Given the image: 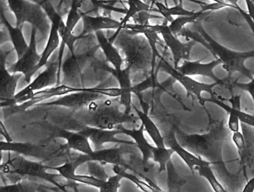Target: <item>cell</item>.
<instances>
[{"label":"cell","instance_id":"cell-21","mask_svg":"<svg viewBox=\"0 0 254 192\" xmlns=\"http://www.w3.org/2000/svg\"><path fill=\"white\" fill-rule=\"evenodd\" d=\"M123 147H111L108 149H99L93 150L88 155L90 161H96L101 163L113 165H121L126 170L128 169V164L123 157Z\"/></svg>","mask_w":254,"mask_h":192},{"label":"cell","instance_id":"cell-18","mask_svg":"<svg viewBox=\"0 0 254 192\" xmlns=\"http://www.w3.org/2000/svg\"><path fill=\"white\" fill-rule=\"evenodd\" d=\"M57 137L66 140L68 147L72 150L79 152L82 154L90 155L93 152L90 140L81 132H72L64 129L58 128L55 130Z\"/></svg>","mask_w":254,"mask_h":192},{"label":"cell","instance_id":"cell-3","mask_svg":"<svg viewBox=\"0 0 254 192\" xmlns=\"http://www.w3.org/2000/svg\"><path fill=\"white\" fill-rule=\"evenodd\" d=\"M197 30L198 31L182 29L179 35L185 38H191L196 42L200 43L209 50L214 56H217L218 59L221 60V65L227 73L228 78L232 79L233 74L239 73L241 75L245 76L247 78L252 80L254 76V71L247 68L245 62L247 59L254 57V51L248 52V53H236V52L232 51L214 41L201 28H198Z\"/></svg>","mask_w":254,"mask_h":192},{"label":"cell","instance_id":"cell-32","mask_svg":"<svg viewBox=\"0 0 254 192\" xmlns=\"http://www.w3.org/2000/svg\"><path fill=\"white\" fill-rule=\"evenodd\" d=\"M80 6H81L80 0H71L70 9L68 12L66 21V26L71 32H73V29L76 26L77 23L81 19H82V12L78 10Z\"/></svg>","mask_w":254,"mask_h":192},{"label":"cell","instance_id":"cell-39","mask_svg":"<svg viewBox=\"0 0 254 192\" xmlns=\"http://www.w3.org/2000/svg\"><path fill=\"white\" fill-rule=\"evenodd\" d=\"M254 192V177L247 183L243 189V192Z\"/></svg>","mask_w":254,"mask_h":192},{"label":"cell","instance_id":"cell-41","mask_svg":"<svg viewBox=\"0 0 254 192\" xmlns=\"http://www.w3.org/2000/svg\"><path fill=\"white\" fill-rule=\"evenodd\" d=\"M31 2H35V3L39 4V5H42L44 2H46L47 0H29Z\"/></svg>","mask_w":254,"mask_h":192},{"label":"cell","instance_id":"cell-34","mask_svg":"<svg viewBox=\"0 0 254 192\" xmlns=\"http://www.w3.org/2000/svg\"><path fill=\"white\" fill-rule=\"evenodd\" d=\"M87 165H88V171L90 175L102 180H107L109 178V176L107 174L105 168L101 165V162H96V161H90L87 162Z\"/></svg>","mask_w":254,"mask_h":192},{"label":"cell","instance_id":"cell-4","mask_svg":"<svg viewBox=\"0 0 254 192\" xmlns=\"http://www.w3.org/2000/svg\"><path fill=\"white\" fill-rule=\"evenodd\" d=\"M177 128H174L168 131L165 135H163L166 147L173 150L175 153H176L184 160L187 166L191 170L192 174L197 173L199 176L206 179L215 192H227L225 188L219 183L212 171L211 168L212 163L209 161L203 160L202 158L196 156L194 153H191L181 146L177 139Z\"/></svg>","mask_w":254,"mask_h":192},{"label":"cell","instance_id":"cell-5","mask_svg":"<svg viewBox=\"0 0 254 192\" xmlns=\"http://www.w3.org/2000/svg\"><path fill=\"white\" fill-rule=\"evenodd\" d=\"M49 167L40 163V162H32L28 160L22 156L10 158L7 162L1 164V171L2 174H14L18 176H29L47 180L51 184L59 188L60 190L66 192V186L59 183L58 177H60L56 174L48 173ZM62 177V176H61Z\"/></svg>","mask_w":254,"mask_h":192},{"label":"cell","instance_id":"cell-31","mask_svg":"<svg viewBox=\"0 0 254 192\" xmlns=\"http://www.w3.org/2000/svg\"><path fill=\"white\" fill-rule=\"evenodd\" d=\"M127 4H128V9H127L126 15L120 21L121 22L122 29L130 18H133L139 12H142V11H150L151 12V11H155V9H152L149 5L142 2V0H131L130 2H127Z\"/></svg>","mask_w":254,"mask_h":192},{"label":"cell","instance_id":"cell-38","mask_svg":"<svg viewBox=\"0 0 254 192\" xmlns=\"http://www.w3.org/2000/svg\"><path fill=\"white\" fill-rule=\"evenodd\" d=\"M239 119L236 117V115L233 114H229V121H228V126L230 130L231 131V132H236L240 131V126H239Z\"/></svg>","mask_w":254,"mask_h":192},{"label":"cell","instance_id":"cell-13","mask_svg":"<svg viewBox=\"0 0 254 192\" xmlns=\"http://www.w3.org/2000/svg\"><path fill=\"white\" fill-rule=\"evenodd\" d=\"M83 30L80 34V38H83L89 34H92L99 31L116 29L117 32L113 36L109 38L110 41L114 43L117 39L122 29L121 22L117 21L108 16L96 15L90 16L87 13L82 12Z\"/></svg>","mask_w":254,"mask_h":192},{"label":"cell","instance_id":"cell-19","mask_svg":"<svg viewBox=\"0 0 254 192\" xmlns=\"http://www.w3.org/2000/svg\"><path fill=\"white\" fill-rule=\"evenodd\" d=\"M1 150L13 152L24 156H31L36 159L48 157L47 149L41 146L34 145L29 143H14L12 141H1Z\"/></svg>","mask_w":254,"mask_h":192},{"label":"cell","instance_id":"cell-17","mask_svg":"<svg viewBox=\"0 0 254 192\" xmlns=\"http://www.w3.org/2000/svg\"><path fill=\"white\" fill-rule=\"evenodd\" d=\"M110 72L117 79L119 83V88L121 90V95L119 97L120 105L124 107V111L127 114H130L131 109L133 108L131 94L133 92V86H132L131 78H130L131 68L130 66H127L120 71L111 68L110 69Z\"/></svg>","mask_w":254,"mask_h":192},{"label":"cell","instance_id":"cell-1","mask_svg":"<svg viewBox=\"0 0 254 192\" xmlns=\"http://www.w3.org/2000/svg\"><path fill=\"white\" fill-rule=\"evenodd\" d=\"M230 132L224 121L219 120L211 123L209 130L206 133L187 134L178 127L176 137L183 147L219 167L223 174H225L228 171L223 159V147Z\"/></svg>","mask_w":254,"mask_h":192},{"label":"cell","instance_id":"cell-30","mask_svg":"<svg viewBox=\"0 0 254 192\" xmlns=\"http://www.w3.org/2000/svg\"><path fill=\"white\" fill-rule=\"evenodd\" d=\"M166 171H167V186L169 192H180L187 182L182 176L178 174L172 161L168 163Z\"/></svg>","mask_w":254,"mask_h":192},{"label":"cell","instance_id":"cell-14","mask_svg":"<svg viewBox=\"0 0 254 192\" xmlns=\"http://www.w3.org/2000/svg\"><path fill=\"white\" fill-rule=\"evenodd\" d=\"M78 132L89 138V140L93 143L96 150L102 149L104 144H108V143L135 146L134 141H125V140L119 139L116 137L119 134H123L119 128L105 129L93 127V126H84V127L81 128Z\"/></svg>","mask_w":254,"mask_h":192},{"label":"cell","instance_id":"cell-29","mask_svg":"<svg viewBox=\"0 0 254 192\" xmlns=\"http://www.w3.org/2000/svg\"><path fill=\"white\" fill-rule=\"evenodd\" d=\"M174 153H175V151L166 146V147L154 146L152 150L151 159L153 162L159 165L160 173L166 171V167H167L168 163L172 161V156Z\"/></svg>","mask_w":254,"mask_h":192},{"label":"cell","instance_id":"cell-10","mask_svg":"<svg viewBox=\"0 0 254 192\" xmlns=\"http://www.w3.org/2000/svg\"><path fill=\"white\" fill-rule=\"evenodd\" d=\"M38 29L32 27L30 43L26 51L17 62L11 65L8 70L12 74H22L24 76L25 82L29 84L32 80V74L41 60V54L37 51L36 32Z\"/></svg>","mask_w":254,"mask_h":192},{"label":"cell","instance_id":"cell-37","mask_svg":"<svg viewBox=\"0 0 254 192\" xmlns=\"http://www.w3.org/2000/svg\"><path fill=\"white\" fill-rule=\"evenodd\" d=\"M232 139H233L234 144H236L239 153L244 150L245 145H246V139H245V137L244 136L243 134H242L240 131L233 132Z\"/></svg>","mask_w":254,"mask_h":192},{"label":"cell","instance_id":"cell-9","mask_svg":"<svg viewBox=\"0 0 254 192\" xmlns=\"http://www.w3.org/2000/svg\"><path fill=\"white\" fill-rule=\"evenodd\" d=\"M59 81V60L47 64V68L44 72L41 73L33 81L30 82L23 90L16 94L13 99L1 102V107L11 106L12 102L18 98L22 97L29 93L38 92L49 87L57 86Z\"/></svg>","mask_w":254,"mask_h":192},{"label":"cell","instance_id":"cell-25","mask_svg":"<svg viewBox=\"0 0 254 192\" xmlns=\"http://www.w3.org/2000/svg\"><path fill=\"white\" fill-rule=\"evenodd\" d=\"M60 38L59 31H58L57 24L51 23V28H50L48 41H47V44L46 45L44 52L41 53V58L39 63H38V65H37L36 68H35L33 72H32V78L43 67L47 66L50 56L59 48V45H60Z\"/></svg>","mask_w":254,"mask_h":192},{"label":"cell","instance_id":"cell-7","mask_svg":"<svg viewBox=\"0 0 254 192\" xmlns=\"http://www.w3.org/2000/svg\"><path fill=\"white\" fill-rule=\"evenodd\" d=\"M105 98V88H84L82 90L64 95L56 100L41 105L65 107L74 111H78L87 108L95 101Z\"/></svg>","mask_w":254,"mask_h":192},{"label":"cell","instance_id":"cell-35","mask_svg":"<svg viewBox=\"0 0 254 192\" xmlns=\"http://www.w3.org/2000/svg\"><path fill=\"white\" fill-rule=\"evenodd\" d=\"M123 177L120 174H116L112 177H109V178L105 181V186H104L102 192H117L121 186V181Z\"/></svg>","mask_w":254,"mask_h":192},{"label":"cell","instance_id":"cell-23","mask_svg":"<svg viewBox=\"0 0 254 192\" xmlns=\"http://www.w3.org/2000/svg\"><path fill=\"white\" fill-rule=\"evenodd\" d=\"M1 21L3 23L5 27L8 30V34H9L10 39L12 42L14 50H15L17 53V59L21 57L23 53L26 51L29 44L26 42L25 39L24 35L23 33V26H11V23L8 21L5 14H4L3 10L2 9L1 12Z\"/></svg>","mask_w":254,"mask_h":192},{"label":"cell","instance_id":"cell-36","mask_svg":"<svg viewBox=\"0 0 254 192\" xmlns=\"http://www.w3.org/2000/svg\"><path fill=\"white\" fill-rule=\"evenodd\" d=\"M234 88H237V89H240L241 91L248 92V93L251 95V97H252L254 103V76L252 80H251V82L248 83H237V80H236V81L233 82V84H232V90H233Z\"/></svg>","mask_w":254,"mask_h":192},{"label":"cell","instance_id":"cell-15","mask_svg":"<svg viewBox=\"0 0 254 192\" xmlns=\"http://www.w3.org/2000/svg\"><path fill=\"white\" fill-rule=\"evenodd\" d=\"M8 53L2 52L1 55V72H0V99L1 102L10 100L15 96L19 81L23 74H12L7 69L6 58Z\"/></svg>","mask_w":254,"mask_h":192},{"label":"cell","instance_id":"cell-40","mask_svg":"<svg viewBox=\"0 0 254 192\" xmlns=\"http://www.w3.org/2000/svg\"><path fill=\"white\" fill-rule=\"evenodd\" d=\"M1 133H2V135H4V136L5 137L7 141H11V138H10L9 135H8L6 129H4V125L2 122H1Z\"/></svg>","mask_w":254,"mask_h":192},{"label":"cell","instance_id":"cell-20","mask_svg":"<svg viewBox=\"0 0 254 192\" xmlns=\"http://www.w3.org/2000/svg\"><path fill=\"white\" fill-rule=\"evenodd\" d=\"M117 128H119L124 135L133 138V141L135 142V146L140 151L144 162H148L150 159H151L152 150L154 146L149 144L148 140L145 138V135H144L145 129H144V126L142 123L138 129H135V128L127 129V128H125L123 125H120Z\"/></svg>","mask_w":254,"mask_h":192},{"label":"cell","instance_id":"cell-42","mask_svg":"<svg viewBox=\"0 0 254 192\" xmlns=\"http://www.w3.org/2000/svg\"><path fill=\"white\" fill-rule=\"evenodd\" d=\"M148 1H151V2H155V0H148Z\"/></svg>","mask_w":254,"mask_h":192},{"label":"cell","instance_id":"cell-28","mask_svg":"<svg viewBox=\"0 0 254 192\" xmlns=\"http://www.w3.org/2000/svg\"><path fill=\"white\" fill-rule=\"evenodd\" d=\"M90 159L88 155L82 154L79 155L75 160L70 161V162H66L62 165L56 168L49 167V170L57 171L62 177L66 179L67 181H70L72 177L76 174V170L78 167L81 166L86 162H90Z\"/></svg>","mask_w":254,"mask_h":192},{"label":"cell","instance_id":"cell-12","mask_svg":"<svg viewBox=\"0 0 254 192\" xmlns=\"http://www.w3.org/2000/svg\"><path fill=\"white\" fill-rule=\"evenodd\" d=\"M123 31L118 35L120 36V46L126 53L127 66L133 68V66H142L145 59L148 56L145 41L138 39L133 35L128 33L123 34Z\"/></svg>","mask_w":254,"mask_h":192},{"label":"cell","instance_id":"cell-24","mask_svg":"<svg viewBox=\"0 0 254 192\" xmlns=\"http://www.w3.org/2000/svg\"><path fill=\"white\" fill-rule=\"evenodd\" d=\"M92 58L91 53H83L80 55H71L69 59H66L62 65V72H64L65 78L70 80L78 77L81 74L82 68L87 63V61Z\"/></svg>","mask_w":254,"mask_h":192},{"label":"cell","instance_id":"cell-6","mask_svg":"<svg viewBox=\"0 0 254 192\" xmlns=\"http://www.w3.org/2000/svg\"><path fill=\"white\" fill-rule=\"evenodd\" d=\"M7 1L10 9L15 16L16 26H23V23H29L43 35L47 33L48 17L41 5L31 2L29 0Z\"/></svg>","mask_w":254,"mask_h":192},{"label":"cell","instance_id":"cell-16","mask_svg":"<svg viewBox=\"0 0 254 192\" xmlns=\"http://www.w3.org/2000/svg\"><path fill=\"white\" fill-rule=\"evenodd\" d=\"M220 65H221V62L218 59L207 64L200 63V61L191 62L190 60H184L181 62L177 70L184 75L190 76V77L202 76V77H209L211 80H213L214 83H219L220 86H222L224 84V80L218 79L213 72V70Z\"/></svg>","mask_w":254,"mask_h":192},{"label":"cell","instance_id":"cell-2","mask_svg":"<svg viewBox=\"0 0 254 192\" xmlns=\"http://www.w3.org/2000/svg\"><path fill=\"white\" fill-rule=\"evenodd\" d=\"M98 102L95 101L87 108L75 111V120L84 126L105 129H113L123 123L135 124L139 120L137 115L120 110L119 97Z\"/></svg>","mask_w":254,"mask_h":192},{"label":"cell","instance_id":"cell-33","mask_svg":"<svg viewBox=\"0 0 254 192\" xmlns=\"http://www.w3.org/2000/svg\"><path fill=\"white\" fill-rule=\"evenodd\" d=\"M70 181L75 182V183H82L84 185L93 186L97 188L100 192H102L104 186H105L106 180H100L96 178L92 175H80V174H75Z\"/></svg>","mask_w":254,"mask_h":192},{"label":"cell","instance_id":"cell-27","mask_svg":"<svg viewBox=\"0 0 254 192\" xmlns=\"http://www.w3.org/2000/svg\"><path fill=\"white\" fill-rule=\"evenodd\" d=\"M206 102H211L216 104L218 106L221 107L223 109L225 110L228 114H233L236 115L242 123L254 127V115L241 111L240 105L229 106L216 96H212V98H209V99H203V105Z\"/></svg>","mask_w":254,"mask_h":192},{"label":"cell","instance_id":"cell-22","mask_svg":"<svg viewBox=\"0 0 254 192\" xmlns=\"http://www.w3.org/2000/svg\"><path fill=\"white\" fill-rule=\"evenodd\" d=\"M95 34L98 44L102 49L107 62H110L117 71L123 69V59L118 49L110 41L109 38H107L103 30L96 32Z\"/></svg>","mask_w":254,"mask_h":192},{"label":"cell","instance_id":"cell-11","mask_svg":"<svg viewBox=\"0 0 254 192\" xmlns=\"http://www.w3.org/2000/svg\"><path fill=\"white\" fill-rule=\"evenodd\" d=\"M168 22L165 20L163 24L160 25V34L163 37L165 44L170 50L173 56L174 68H178L182 61L190 60V53L195 41L191 40L188 43H182L174 35L167 25Z\"/></svg>","mask_w":254,"mask_h":192},{"label":"cell","instance_id":"cell-26","mask_svg":"<svg viewBox=\"0 0 254 192\" xmlns=\"http://www.w3.org/2000/svg\"><path fill=\"white\" fill-rule=\"evenodd\" d=\"M133 108L136 112V115L139 117L141 123L144 126V129L148 134L150 138L152 140L155 146L157 147H166L165 144L164 136L162 135L160 129L157 127L152 119L148 115L145 111L138 109L136 106L133 105Z\"/></svg>","mask_w":254,"mask_h":192},{"label":"cell","instance_id":"cell-8","mask_svg":"<svg viewBox=\"0 0 254 192\" xmlns=\"http://www.w3.org/2000/svg\"><path fill=\"white\" fill-rule=\"evenodd\" d=\"M160 62L157 69L158 71H165L169 74L171 77H173L176 81L181 83L184 89L187 90L189 95L195 96L199 100V102L203 105V98L201 96L202 92H207L212 96H215L213 92V88L216 86H220L219 83H214L213 84H205L196 81L193 79L190 78V76L184 75L182 73L180 72L176 68L172 67L164 58H160Z\"/></svg>","mask_w":254,"mask_h":192}]
</instances>
